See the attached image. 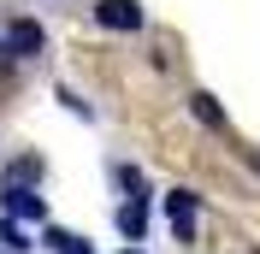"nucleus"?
I'll return each instance as SVG.
<instances>
[{
  "label": "nucleus",
  "mask_w": 260,
  "mask_h": 254,
  "mask_svg": "<svg viewBox=\"0 0 260 254\" xmlns=\"http://www.w3.org/2000/svg\"><path fill=\"white\" fill-rule=\"evenodd\" d=\"M166 219H172L178 242H189L195 237V195L189 189H172V195H166Z\"/></svg>",
  "instance_id": "nucleus-1"
},
{
  "label": "nucleus",
  "mask_w": 260,
  "mask_h": 254,
  "mask_svg": "<svg viewBox=\"0 0 260 254\" xmlns=\"http://www.w3.org/2000/svg\"><path fill=\"white\" fill-rule=\"evenodd\" d=\"M95 18L107 30H142V6H136V0H101Z\"/></svg>",
  "instance_id": "nucleus-2"
},
{
  "label": "nucleus",
  "mask_w": 260,
  "mask_h": 254,
  "mask_svg": "<svg viewBox=\"0 0 260 254\" xmlns=\"http://www.w3.org/2000/svg\"><path fill=\"white\" fill-rule=\"evenodd\" d=\"M6 219H48V201L24 183H6Z\"/></svg>",
  "instance_id": "nucleus-3"
},
{
  "label": "nucleus",
  "mask_w": 260,
  "mask_h": 254,
  "mask_svg": "<svg viewBox=\"0 0 260 254\" xmlns=\"http://www.w3.org/2000/svg\"><path fill=\"white\" fill-rule=\"evenodd\" d=\"M6 48H12V53H42V24L18 18L12 30H6Z\"/></svg>",
  "instance_id": "nucleus-4"
},
{
  "label": "nucleus",
  "mask_w": 260,
  "mask_h": 254,
  "mask_svg": "<svg viewBox=\"0 0 260 254\" xmlns=\"http://www.w3.org/2000/svg\"><path fill=\"white\" fill-rule=\"evenodd\" d=\"M118 231H124L130 242H136V237L148 231V207H142V195H130V201L118 207Z\"/></svg>",
  "instance_id": "nucleus-5"
},
{
  "label": "nucleus",
  "mask_w": 260,
  "mask_h": 254,
  "mask_svg": "<svg viewBox=\"0 0 260 254\" xmlns=\"http://www.w3.org/2000/svg\"><path fill=\"white\" fill-rule=\"evenodd\" d=\"M189 112H195L207 130H225V107H219L213 95H189Z\"/></svg>",
  "instance_id": "nucleus-6"
},
{
  "label": "nucleus",
  "mask_w": 260,
  "mask_h": 254,
  "mask_svg": "<svg viewBox=\"0 0 260 254\" xmlns=\"http://www.w3.org/2000/svg\"><path fill=\"white\" fill-rule=\"evenodd\" d=\"M42 242H48L53 254H95V248H89V242H83V237H71V231H48V237H42Z\"/></svg>",
  "instance_id": "nucleus-7"
},
{
  "label": "nucleus",
  "mask_w": 260,
  "mask_h": 254,
  "mask_svg": "<svg viewBox=\"0 0 260 254\" xmlns=\"http://www.w3.org/2000/svg\"><path fill=\"white\" fill-rule=\"evenodd\" d=\"M6 177H12V183H24V189H30L36 177H42V160H36V154H24V160H12V166H6Z\"/></svg>",
  "instance_id": "nucleus-8"
},
{
  "label": "nucleus",
  "mask_w": 260,
  "mask_h": 254,
  "mask_svg": "<svg viewBox=\"0 0 260 254\" xmlns=\"http://www.w3.org/2000/svg\"><path fill=\"white\" fill-rule=\"evenodd\" d=\"M0 242H6V248H30L24 231H18V219H0Z\"/></svg>",
  "instance_id": "nucleus-9"
},
{
  "label": "nucleus",
  "mask_w": 260,
  "mask_h": 254,
  "mask_svg": "<svg viewBox=\"0 0 260 254\" xmlns=\"http://www.w3.org/2000/svg\"><path fill=\"white\" fill-rule=\"evenodd\" d=\"M130 254H136V248H130Z\"/></svg>",
  "instance_id": "nucleus-10"
}]
</instances>
